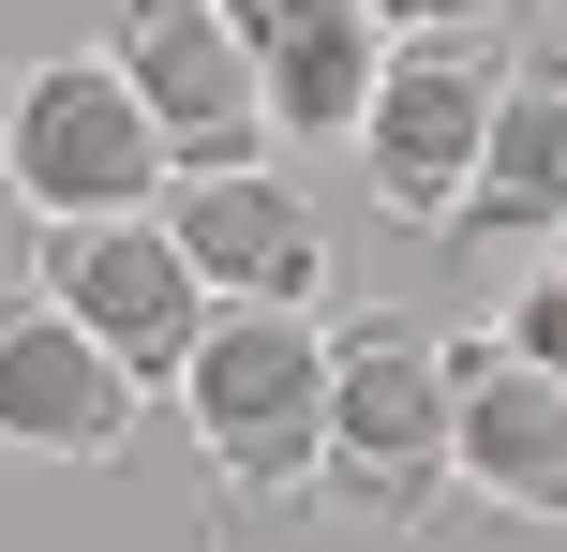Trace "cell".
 <instances>
[{
  "instance_id": "7",
  "label": "cell",
  "mask_w": 567,
  "mask_h": 552,
  "mask_svg": "<svg viewBox=\"0 0 567 552\" xmlns=\"http://www.w3.org/2000/svg\"><path fill=\"white\" fill-rule=\"evenodd\" d=\"M165 239L209 284V314H313V284H329V225H313V195L284 165L165 179Z\"/></svg>"
},
{
  "instance_id": "8",
  "label": "cell",
  "mask_w": 567,
  "mask_h": 552,
  "mask_svg": "<svg viewBox=\"0 0 567 552\" xmlns=\"http://www.w3.org/2000/svg\"><path fill=\"white\" fill-rule=\"evenodd\" d=\"M135 434H150V388L75 314H45L16 284L0 299V448H30V464H120Z\"/></svg>"
},
{
  "instance_id": "6",
  "label": "cell",
  "mask_w": 567,
  "mask_h": 552,
  "mask_svg": "<svg viewBox=\"0 0 567 552\" xmlns=\"http://www.w3.org/2000/svg\"><path fill=\"white\" fill-rule=\"evenodd\" d=\"M30 299H45V314H75L135 388H179V374H195V344H209V284L179 269L165 209H150V225H45Z\"/></svg>"
},
{
  "instance_id": "11",
  "label": "cell",
  "mask_w": 567,
  "mask_h": 552,
  "mask_svg": "<svg viewBox=\"0 0 567 552\" xmlns=\"http://www.w3.org/2000/svg\"><path fill=\"white\" fill-rule=\"evenodd\" d=\"M493 225L567 239V45L508 60V90H493V135H478V195H463V239H493Z\"/></svg>"
},
{
  "instance_id": "9",
  "label": "cell",
  "mask_w": 567,
  "mask_h": 552,
  "mask_svg": "<svg viewBox=\"0 0 567 552\" xmlns=\"http://www.w3.org/2000/svg\"><path fill=\"white\" fill-rule=\"evenodd\" d=\"M239 45H255V90H269V135L284 149H359L373 90L403 60V15L389 0H239Z\"/></svg>"
},
{
  "instance_id": "3",
  "label": "cell",
  "mask_w": 567,
  "mask_h": 552,
  "mask_svg": "<svg viewBox=\"0 0 567 552\" xmlns=\"http://www.w3.org/2000/svg\"><path fill=\"white\" fill-rule=\"evenodd\" d=\"M313 493L343 523H419L433 493H463L449 478V344L433 329H403V314L329 329V478Z\"/></svg>"
},
{
  "instance_id": "12",
  "label": "cell",
  "mask_w": 567,
  "mask_h": 552,
  "mask_svg": "<svg viewBox=\"0 0 567 552\" xmlns=\"http://www.w3.org/2000/svg\"><path fill=\"white\" fill-rule=\"evenodd\" d=\"M493 344H508L523 374H553V388H567V254H553V269H523V299H508V329H493Z\"/></svg>"
},
{
  "instance_id": "2",
  "label": "cell",
  "mask_w": 567,
  "mask_h": 552,
  "mask_svg": "<svg viewBox=\"0 0 567 552\" xmlns=\"http://www.w3.org/2000/svg\"><path fill=\"white\" fill-rule=\"evenodd\" d=\"M0 179H16L30 225H150L165 209V135L120 90L105 45H60L0 90Z\"/></svg>"
},
{
  "instance_id": "10",
  "label": "cell",
  "mask_w": 567,
  "mask_h": 552,
  "mask_svg": "<svg viewBox=\"0 0 567 552\" xmlns=\"http://www.w3.org/2000/svg\"><path fill=\"white\" fill-rule=\"evenodd\" d=\"M449 478L508 523H567V388L508 344H449Z\"/></svg>"
},
{
  "instance_id": "4",
  "label": "cell",
  "mask_w": 567,
  "mask_h": 552,
  "mask_svg": "<svg viewBox=\"0 0 567 552\" xmlns=\"http://www.w3.org/2000/svg\"><path fill=\"white\" fill-rule=\"evenodd\" d=\"M179 418L239 493H313L329 478V329L313 314H209Z\"/></svg>"
},
{
  "instance_id": "5",
  "label": "cell",
  "mask_w": 567,
  "mask_h": 552,
  "mask_svg": "<svg viewBox=\"0 0 567 552\" xmlns=\"http://www.w3.org/2000/svg\"><path fill=\"white\" fill-rule=\"evenodd\" d=\"M105 60L150 105V135H165V179L269 165V90H255V45H239V0H135L105 30Z\"/></svg>"
},
{
  "instance_id": "1",
  "label": "cell",
  "mask_w": 567,
  "mask_h": 552,
  "mask_svg": "<svg viewBox=\"0 0 567 552\" xmlns=\"http://www.w3.org/2000/svg\"><path fill=\"white\" fill-rule=\"evenodd\" d=\"M523 30L508 15H419L359 119V179L373 209H403L419 239H463V195H478V135H493V90H508Z\"/></svg>"
}]
</instances>
